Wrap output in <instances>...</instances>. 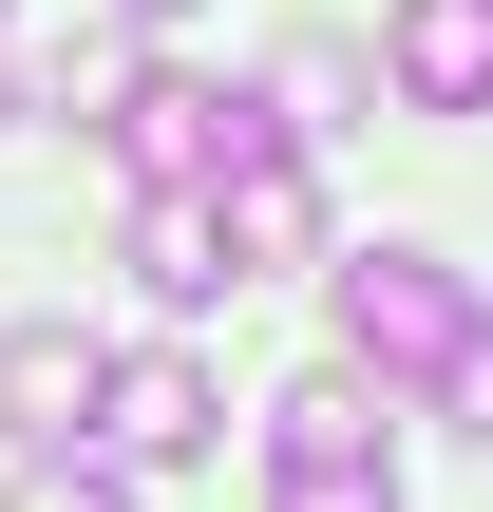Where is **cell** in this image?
<instances>
[{"instance_id":"6da1fadb","label":"cell","mask_w":493,"mask_h":512,"mask_svg":"<svg viewBox=\"0 0 493 512\" xmlns=\"http://www.w3.org/2000/svg\"><path fill=\"white\" fill-rule=\"evenodd\" d=\"M266 512H399V456H380V399L323 361L266 399Z\"/></svg>"},{"instance_id":"7a4b0ae2","label":"cell","mask_w":493,"mask_h":512,"mask_svg":"<svg viewBox=\"0 0 493 512\" xmlns=\"http://www.w3.org/2000/svg\"><path fill=\"white\" fill-rule=\"evenodd\" d=\"M475 342V285L437 247H342V380H437Z\"/></svg>"},{"instance_id":"3957f363","label":"cell","mask_w":493,"mask_h":512,"mask_svg":"<svg viewBox=\"0 0 493 512\" xmlns=\"http://www.w3.org/2000/svg\"><path fill=\"white\" fill-rule=\"evenodd\" d=\"M95 133H114V171H133V190H209V171H228V152H266L285 114H266V95H228V76H114V114H95Z\"/></svg>"},{"instance_id":"277c9868","label":"cell","mask_w":493,"mask_h":512,"mask_svg":"<svg viewBox=\"0 0 493 512\" xmlns=\"http://www.w3.org/2000/svg\"><path fill=\"white\" fill-rule=\"evenodd\" d=\"M190 209H209V247H228V285H247V266H304V247H323V190H304V133H266V152H228V171H209Z\"/></svg>"},{"instance_id":"5b68a950","label":"cell","mask_w":493,"mask_h":512,"mask_svg":"<svg viewBox=\"0 0 493 512\" xmlns=\"http://www.w3.org/2000/svg\"><path fill=\"white\" fill-rule=\"evenodd\" d=\"M95 380H114V342H76V323H0V437H19V456H57V437L95 418Z\"/></svg>"},{"instance_id":"8992f818","label":"cell","mask_w":493,"mask_h":512,"mask_svg":"<svg viewBox=\"0 0 493 512\" xmlns=\"http://www.w3.org/2000/svg\"><path fill=\"white\" fill-rule=\"evenodd\" d=\"M380 76L418 114H493V0H399L380 19Z\"/></svg>"},{"instance_id":"52a82bcc","label":"cell","mask_w":493,"mask_h":512,"mask_svg":"<svg viewBox=\"0 0 493 512\" xmlns=\"http://www.w3.org/2000/svg\"><path fill=\"white\" fill-rule=\"evenodd\" d=\"M209 418H228V399H209V361H171V342L95 380V437H114V456H209Z\"/></svg>"},{"instance_id":"ba28073f","label":"cell","mask_w":493,"mask_h":512,"mask_svg":"<svg viewBox=\"0 0 493 512\" xmlns=\"http://www.w3.org/2000/svg\"><path fill=\"white\" fill-rule=\"evenodd\" d=\"M133 285H152V304H228V247H209V209H190V190H152V209H133Z\"/></svg>"},{"instance_id":"9c48e42d","label":"cell","mask_w":493,"mask_h":512,"mask_svg":"<svg viewBox=\"0 0 493 512\" xmlns=\"http://www.w3.org/2000/svg\"><path fill=\"white\" fill-rule=\"evenodd\" d=\"M0 512H133V494H114L95 456H19V494H0Z\"/></svg>"},{"instance_id":"30bf717a","label":"cell","mask_w":493,"mask_h":512,"mask_svg":"<svg viewBox=\"0 0 493 512\" xmlns=\"http://www.w3.org/2000/svg\"><path fill=\"white\" fill-rule=\"evenodd\" d=\"M437 399H456V437H493V323L456 342V361H437Z\"/></svg>"},{"instance_id":"8fae6325","label":"cell","mask_w":493,"mask_h":512,"mask_svg":"<svg viewBox=\"0 0 493 512\" xmlns=\"http://www.w3.org/2000/svg\"><path fill=\"white\" fill-rule=\"evenodd\" d=\"M133 19H190V0H133Z\"/></svg>"},{"instance_id":"7c38bea8","label":"cell","mask_w":493,"mask_h":512,"mask_svg":"<svg viewBox=\"0 0 493 512\" xmlns=\"http://www.w3.org/2000/svg\"><path fill=\"white\" fill-rule=\"evenodd\" d=\"M0 114H19V76H0Z\"/></svg>"}]
</instances>
